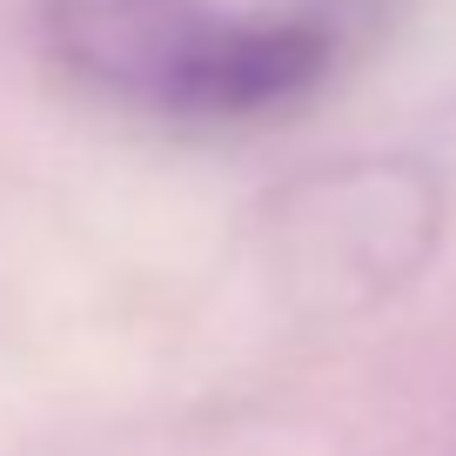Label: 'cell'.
Instances as JSON below:
<instances>
[{
	"mask_svg": "<svg viewBox=\"0 0 456 456\" xmlns=\"http://www.w3.org/2000/svg\"><path fill=\"white\" fill-rule=\"evenodd\" d=\"M41 34L81 87L168 121H242L329 68L322 28L222 20L208 0H41Z\"/></svg>",
	"mask_w": 456,
	"mask_h": 456,
	"instance_id": "1",
	"label": "cell"
}]
</instances>
